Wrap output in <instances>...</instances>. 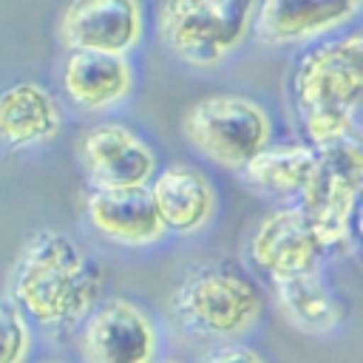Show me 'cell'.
<instances>
[{
  "label": "cell",
  "instance_id": "cell-3",
  "mask_svg": "<svg viewBox=\"0 0 363 363\" xmlns=\"http://www.w3.org/2000/svg\"><path fill=\"white\" fill-rule=\"evenodd\" d=\"M176 326L199 340L224 343L244 337L264 312L261 289L250 275L224 261L187 269L167 298Z\"/></svg>",
  "mask_w": 363,
  "mask_h": 363
},
{
  "label": "cell",
  "instance_id": "cell-20",
  "mask_svg": "<svg viewBox=\"0 0 363 363\" xmlns=\"http://www.w3.org/2000/svg\"><path fill=\"white\" fill-rule=\"evenodd\" d=\"M221 11H224V17L233 23V26H238V28H250V17H252V9H255V3L258 0H213Z\"/></svg>",
  "mask_w": 363,
  "mask_h": 363
},
{
  "label": "cell",
  "instance_id": "cell-18",
  "mask_svg": "<svg viewBox=\"0 0 363 363\" xmlns=\"http://www.w3.org/2000/svg\"><path fill=\"white\" fill-rule=\"evenodd\" d=\"M28 352H31L28 318L17 309L14 301L0 298V363H26Z\"/></svg>",
  "mask_w": 363,
  "mask_h": 363
},
{
  "label": "cell",
  "instance_id": "cell-5",
  "mask_svg": "<svg viewBox=\"0 0 363 363\" xmlns=\"http://www.w3.org/2000/svg\"><path fill=\"white\" fill-rule=\"evenodd\" d=\"M182 133L216 167L238 173L267 142L272 119L264 105L241 94H210L182 113Z\"/></svg>",
  "mask_w": 363,
  "mask_h": 363
},
{
  "label": "cell",
  "instance_id": "cell-13",
  "mask_svg": "<svg viewBox=\"0 0 363 363\" xmlns=\"http://www.w3.org/2000/svg\"><path fill=\"white\" fill-rule=\"evenodd\" d=\"M85 213L99 235L122 247H150L167 233L147 187L91 190L85 199Z\"/></svg>",
  "mask_w": 363,
  "mask_h": 363
},
{
  "label": "cell",
  "instance_id": "cell-21",
  "mask_svg": "<svg viewBox=\"0 0 363 363\" xmlns=\"http://www.w3.org/2000/svg\"><path fill=\"white\" fill-rule=\"evenodd\" d=\"M37 363H68V360H37Z\"/></svg>",
  "mask_w": 363,
  "mask_h": 363
},
{
  "label": "cell",
  "instance_id": "cell-6",
  "mask_svg": "<svg viewBox=\"0 0 363 363\" xmlns=\"http://www.w3.org/2000/svg\"><path fill=\"white\" fill-rule=\"evenodd\" d=\"M156 31L170 54L190 65H216L247 37L213 0H162Z\"/></svg>",
  "mask_w": 363,
  "mask_h": 363
},
{
  "label": "cell",
  "instance_id": "cell-15",
  "mask_svg": "<svg viewBox=\"0 0 363 363\" xmlns=\"http://www.w3.org/2000/svg\"><path fill=\"white\" fill-rule=\"evenodd\" d=\"M62 128V111L40 82H14L0 91V142L26 150L51 142Z\"/></svg>",
  "mask_w": 363,
  "mask_h": 363
},
{
  "label": "cell",
  "instance_id": "cell-2",
  "mask_svg": "<svg viewBox=\"0 0 363 363\" xmlns=\"http://www.w3.org/2000/svg\"><path fill=\"white\" fill-rule=\"evenodd\" d=\"M292 102L312 147L354 136L363 105V37L352 31L306 48L292 71Z\"/></svg>",
  "mask_w": 363,
  "mask_h": 363
},
{
  "label": "cell",
  "instance_id": "cell-11",
  "mask_svg": "<svg viewBox=\"0 0 363 363\" xmlns=\"http://www.w3.org/2000/svg\"><path fill=\"white\" fill-rule=\"evenodd\" d=\"M360 11V0H258L252 28L261 45H303L346 26Z\"/></svg>",
  "mask_w": 363,
  "mask_h": 363
},
{
  "label": "cell",
  "instance_id": "cell-19",
  "mask_svg": "<svg viewBox=\"0 0 363 363\" xmlns=\"http://www.w3.org/2000/svg\"><path fill=\"white\" fill-rule=\"evenodd\" d=\"M201 363H267V357L252 349L250 343H238V340H224V343H216L204 357Z\"/></svg>",
  "mask_w": 363,
  "mask_h": 363
},
{
  "label": "cell",
  "instance_id": "cell-14",
  "mask_svg": "<svg viewBox=\"0 0 363 363\" xmlns=\"http://www.w3.org/2000/svg\"><path fill=\"white\" fill-rule=\"evenodd\" d=\"M62 88L82 111H108L133 88V68L125 54L71 51L62 65Z\"/></svg>",
  "mask_w": 363,
  "mask_h": 363
},
{
  "label": "cell",
  "instance_id": "cell-9",
  "mask_svg": "<svg viewBox=\"0 0 363 363\" xmlns=\"http://www.w3.org/2000/svg\"><path fill=\"white\" fill-rule=\"evenodd\" d=\"M247 252L255 269H261L269 281H275L318 269L326 250L312 233V224L301 210V204H286L267 213L252 227Z\"/></svg>",
  "mask_w": 363,
  "mask_h": 363
},
{
  "label": "cell",
  "instance_id": "cell-12",
  "mask_svg": "<svg viewBox=\"0 0 363 363\" xmlns=\"http://www.w3.org/2000/svg\"><path fill=\"white\" fill-rule=\"evenodd\" d=\"M147 193L167 233H199L216 213V187L204 170L187 162H173L153 173Z\"/></svg>",
  "mask_w": 363,
  "mask_h": 363
},
{
  "label": "cell",
  "instance_id": "cell-1",
  "mask_svg": "<svg viewBox=\"0 0 363 363\" xmlns=\"http://www.w3.org/2000/svg\"><path fill=\"white\" fill-rule=\"evenodd\" d=\"M102 272L82 247L51 227L31 233L11 269V301L51 332H71L99 303Z\"/></svg>",
  "mask_w": 363,
  "mask_h": 363
},
{
  "label": "cell",
  "instance_id": "cell-8",
  "mask_svg": "<svg viewBox=\"0 0 363 363\" xmlns=\"http://www.w3.org/2000/svg\"><path fill=\"white\" fill-rule=\"evenodd\" d=\"M77 159L94 190L147 187L156 173L153 147L122 122L91 125L77 142Z\"/></svg>",
  "mask_w": 363,
  "mask_h": 363
},
{
  "label": "cell",
  "instance_id": "cell-22",
  "mask_svg": "<svg viewBox=\"0 0 363 363\" xmlns=\"http://www.w3.org/2000/svg\"><path fill=\"white\" fill-rule=\"evenodd\" d=\"M153 363H179V360H153Z\"/></svg>",
  "mask_w": 363,
  "mask_h": 363
},
{
  "label": "cell",
  "instance_id": "cell-7",
  "mask_svg": "<svg viewBox=\"0 0 363 363\" xmlns=\"http://www.w3.org/2000/svg\"><path fill=\"white\" fill-rule=\"evenodd\" d=\"M79 354L85 363H153L159 357L156 323L133 301L108 298L79 323Z\"/></svg>",
  "mask_w": 363,
  "mask_h": 363
},
{
  "label": "cell",
  "instance_id": "cell-16",
  "mask_svg": "<svg viewBox=\"0 0 363 363\" xmlns=\"http://www.w3.org/2000/svg\"><path fill=\"white\" fill-rule=\"evenodd\" d=\"M272 292H275V303L281 315L286 318V323L301 332L326 335L337 329L343 320V306L318 269L298 272L289 278H275Z\"/></svg>",
  "mask_w": 363,
  "mask_h": 363
},
{
  "label": "cell",
  "instance_id": "cell-17",
  "mask_svg": "<svg viewBox=\"0 0 363 363\" xmlns=\"http://www.w3.org/2000/svg\"><path fill=\"white\" fill-rule=\"evenodd\" d=\"M315 147L309 142H267L238 173L267 196H298L312 173Z\"/></svg>",
  "mask_w": 363,
  "mask_h": 363
},
{
  "label": "cell",
  "instance_id": "cell-10",
  "mask_svg": "<svg viewBox=\"0 0 363 363\" xmlns=\"http://www.w3.org/2000/svg\"><path fill=\"white\" fill-rule=\"evenodd\" d=\"M60 40L71 51L128 54L142 40V3L71 0L60 20Z\"/></svg>",
  "mask_w": 363,
  "mask_h": 363
},
{
  "label": "cell",
  "instance_id": "cell-4",
  "mask_svg": "<svg viewBox=\"0 0 363 363\" xmlns=\"http://www.w3.org/2000/svg\"><path fill=\"white\" fill-rule=\"evenodd\" d=\"M363 193V150L360 136L315 147V164L303 184L301 210L323 250L354 252L357 213Z\"/></svg>",
  "mask_w": 363,
  "mask_h": 363
}]
</instances>
